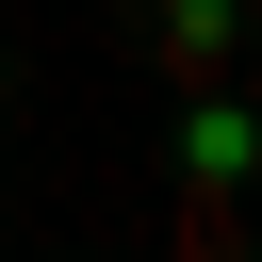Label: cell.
<instances>
[{
    "instance_id": "277c9868",
    "label": "cell",
    "mask_w": 262,
    "mask_h": 262,
    "mask_svg": "<svg viewBox=\"0 0 262 262\" xmlns=\"http://www.w3.org/2000/svg\"><path fill=\"white\" fill-rule=\"evenodd\" d=\"M246 66H262V16H246Z\"/></svg>"
},
{
    "instance_id": "7a4b0ae2",
    "label": "cell",
    "mask_w": 262,
    "mask_h": 262,
    "mask_svg": "<svg viewBox=\"0 0 262 262\" xmlns=\"http://www.w3.org/2000/svg\"><path fill=\"white\" fill-rule=\"evenodd\" d=\"M229 49H246V0H147V66H164V98H180V82H229Z\"/></svg>"
},
{
    "instance_id": "3957f363",
    "label": "cell",
    "mask_w": 262,
    "mask_h": 262,
    "mask_svg": "<svg viewBox=\"0 0 262 262\" xmlns=\"http://www.w3.org/2000/svg\"><path fill=\"white\" fill-rule=\"evenodd\" d=\"M0 115H16V49H0Z\"/></svg>"
},
{
    "instance_id": "6da1fadb",
    "label": "cell",
    "mask_w": 262,
    "mask_h": 262,
    "mask_svg": "<svg viewBox=\"0 0 262 262\" xmlns=\"http://www.w3.org/2000/svg\"><path fill=\"white\" fill-rule=\"evenodd\" d=\"M196 196H229V180H262V98H229V82H180V147H164Z\"/></svg>"
}]
</instances>
